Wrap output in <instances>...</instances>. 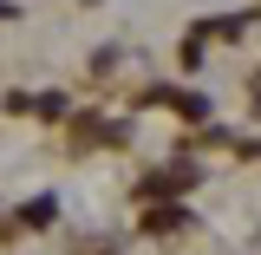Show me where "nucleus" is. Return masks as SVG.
I'll return each mask as SVG.
<instances>
[{
	"mask_svg": "<svg viewBox=\"0 0 261 255\" xmlns=\"http://www.w3.org/2000/svg\"><path fill=\"white\" fill-rule=\"evenodd\" d=\"M7 13H13V0H0V20H7Z\"/></svg>",
	"mask_w": 261,
	"mask_h": 255,
	"instance_id": "nucleus-1",
	"label": "nucleus"
}]
</instances>
